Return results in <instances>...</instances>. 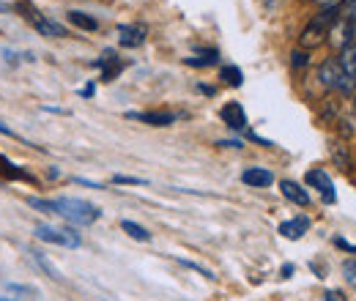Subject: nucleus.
I'll return each mask as SVG.
<instances>
[{"label": "nucleus", "instance_id": "nucleus-14", "mask_svg": "<svg viewBox=\"0 0 356 301\" xmlns=\"http://www.w3.org/2000/svg\"><path fill=\"white\" fill-rule=\"evenodd\" d=\"M241 181L247 186H252V189H266V186L274 184V175L266 168H247V170L241 172Z\"/></svg>", "mask_w": 356, "mask_h": 301}, {"label": "nucleus", "instance_id": "nucleus-3", "mask_svg": "<svg viewBox=\"0 0 356 301\" xmlns=\"http://www.w3.org/2000/svg\"><path fill=\"white\" fill-rule=\"evenodd\" d=\"M318 80H321V86L326 88V90H337V93H343V96L354 93V86H356V80H351V77L340 69L337 60H323V63L318 66Z\"/></svg>", "mask_w": 356, "mask_h": 301}, {"label": "nucleus", "instance_id": "nucleus-29", "mask_svg": "<svg viewBox=\"0 0 356 301\" xmlns=\"http://www.w3.org/2000/svg\"><path fill=\"white\" fill-rule=\"evenodd\" d=\"M340 134H343V137H351V134H354V127H351L348 121H340Z\"/></svg>", "mask_w": 356, "mask_h": 301}, {"label": "nucleus", "instance_id": "nucleus-30", "mask_svg": "<svg viewBox=\"0 0 356 301\" xmlns=\"http://www.w3.org/2000/svg\"><path fill=\"white\" fill-rule=\"evenodd\" d=\"M220 145H225V148H241V140H222Z\"/></svg>", "mask_w": 356, "mask_h": 301}, {"label": "nucleus", "instance_id": "nucleus-21", "mask_svg": "<svg viewBox=\"0 0 356 301\" xmlns=\"http://www.w3.org/2000/svg\"><path fill=\"white\" fill-rule=\"evenodd\" d=\"M121 230H124V233H129L134 241H151V233H148L143 225L132 222V219H124V222H121Z\"/></svg>", "mask_w": 356, "mask_h": 301}, {"label": "nucleus", "instance_id": "nucleus-10", "mask_svg": "<svg viewBox=\"0 0 356 301\" xmlns=\"http://www.w3.org/2000/svg\"><path fill=\"white\" fill-rule=\"evenodd\" d=\"M307 230H310V216H305V214L293 216V219H288V222L280 225V236L288 238V241H299Z\"/></svg>", "mask_w": 356, "mask_h": 301}, {"label": "nucleus", "instance_id": "nucleus-1", "mask_svg": "<svg viewBox=\"0 0 356 301\" xmlns=\"http://www.w3.org/2000/svg\"><path fill=\"white\" fill-rule=\"evenodd\" d=\"M49 206H52V214L63 216L66 222H72L77 227L93 225L102 216V211L83 197H55V200H49Z\"/></svg>", "mask_w": 356, "mask_h": 301}, {"label": "nucleus", "instance_id": "nucleus-19", "mask_svg": "<svg viewBox=\"0 0 356 301\" xmlns=\"http://www.w3.org/2000/svg\"><path fill=\"white\" fill-rule=\"evenodd\" d=\"M332 159H334V165L340 168V170H351V154H348V145H343V143H334L332 145Z\"/></svg>", "mask_w": 356, "mask_h": 301}, {"label": "nucleus", "instance_id": "nucleus-6", "mask_svg": "<svg viewBox=\"0 0 356 301\" xmlns=\"http://www.w3.org/2000/svg\"><path fill=\"white\" fill-rule=\"evenodd\" d=\"M305 181H307V186L312 189H318L321 192V197H323V203H334L337 200V192H334V184H332V178L326 175V170H321V168H315L305 175Z\"/></svg>", "mask_w": 356, "mask_h": 301}, {"label": "nucleus", "instance_id": "nucleus-16", "mask_svg": "<svg viewBox=\"0 0 356 301\" xmlns=\"http://www.w3.org/2000/svg\"><path fill=\"white\" fill-rule=\"evenodd\" d=\"M200 58H184L186 66H195V69H206V66H217L220 63V52L217 49H197Z\"/></svg>", "mask_w": 356, "mask_h": 301}, {"label": "nucleus", "instance_id": "nucleus-25", "mask_svg": "<svg viewBox=\"0 0 356 301\" xmlns=\"http://www.w3.org/2000/svg\"><path fill=\"white\" fill-rule=\"evenodd\" d=\"M113 184H134V186H140L145 181L143 178H132V175H113Z\"/></svg>", "mask_w": 356, "mask_h": 301}, {"label": "nucleus", "instance_id": "nucleus-5", "mask_svg": "<svg viewBox=\"0 0 356 301\" xmlns=\"http://www.w3.org/2000/svg\"><path fill=\"white\" fill-rule=\"evenodd\" d=\"M17 8H22V11H25L22 17H25V19H28V22L42 33V36H47V39H63V36H66V28H63V25H58V22H52V19H47L39 8H31L28 3H19Z\"/></svg>", "mask_w": 356, "mask_h": 301}, {"label": "nucleus", "instance_id": "nucleus-20", "mask_svg": "<svg viewBox=\"0 0 356 301\" xmlns=\"http://www.w3.org/2000/svg\"><path fill=\"white\" fill-rule=\"evenodd\" d=\"M220 80H222L225 86H230V88H241V86H244V74H241V69H238V66H222V72H220Z\"/></svg>", "mask_w": 356, "mask_h": 301}, {"label": "nucleus", "instance_id": "nucleus-23", "mask_svg": "<svg viewBox=\"0 0 356 301\" xmlns=\"http://www.w3.org/2000/svg\"><path fill=\"white\" fill-rule=\"evenodd\" d=\"M291 58H293V69H302V66H307V60H310L307 49H296Z\"/></svg>", "mask_w": 356, "mask_h": 301}, {"label": "nucleus", "instance_id": "nucleus-2", "mask_svg": "<svg viewBox=\"0 0 356 301\" xmlns=\"http://www.w3.org/2000/svg\"><path fill=\"white\" fill-rule=\"evenodd\" d=\"M337 17H340V14H337V6L321 8L310 22L305 25V31H302V36H299V44H302L305 49H315V47H321V44L329 39V28L337 22Z\"/></svg>", "mask_w": 356, "mask_h": 301}, {"label": "nucleus", "instance_id": "nucleus-8", "mask_svg": "<svg viewBox=\"0 0 356 301\" xmlns=\"http://www.w3.org/2000/svg\"><path fill=\"white\" fill-rule=\"evenodd\" d=\"M220 118H222V124L227 129L233 131H244L247 129V113H244V107L238 104V101H227L222 110H220Z\"/></svg>", "mask_w": 356, "mask_h": 301}, {"label": "nucleus", "instance_id": "nucleus-4", "mask_svg": "<svg viewBox=\"0 0 356 301\" xmlns=\"http://www.w3.org/2000/svg\"><path fill=\"white\" fill-rule=\"evenodd\" d=\"M33 236L44 244H55V247H69V250H77L83 244L80 233L74 227H55V225H36L33 227Z\"/></svg>", "mask_w": 356, "mask_h": 301}, {"label": "nucleus", "instance_id": "nucleus-34", "mask_svg": "<svg viewBox=\"0 0 356 301\" xmlns=\"http://www.w3.org/2000/svg\"><path fill=\"white\" fill-rule=\"evenodd\" d=\"M197 88H200L203 93H209V96H214V88H209V86H197Z\"/></svg>", "mask_w": 356, "mask_h": 301}, {"label": "nucleus", "instance_id": "nucleus-13", "mask_svg": "<svg viewBox=\"0 0 356 301\" xmlns=\"http://www.w3.org/2000/svg\"><path fill=\"white\" fill-rule=\"evenodd\" d=\"M145 25H121L118 28V42H121V47H129V49H134V47H140V44L145 42Z\"/></svg>", "mask_w": 356, "mask_h": 301}, {"label": "nucleus", "instance_id": "nucleus-12", "mask_svg": "<svg viewBox=\"0 0 356 301\" xmlns=\"http://www.w3.org/2000/svg\"><path fill=\"white\" fill-rule=\"evenodd\" d=\"M280 192H282V197H288L291 203H296V206H302V209L310 206L307 189H305L302 184H296V181H280Z\"/></svg>", "mask_w": 356, "mask_h": 301}, {"label": "nucleus", "instance_id": "nucleus-32", "mask_svg": "<svg viewBox=\"0 0 356 301\" xmlns=\"http://www.w3.org/2000/svg\"><path fill=\"white\" fill-rule=\"evenodd\" d=\"M280 274H282V277H285V279H288V277H291V274H293V266H291V263H288V266H282V271H280Z\"/></svg>", "mask_w": 356, "mask_h": 301}, {"label": "nucleus", "instance_id": "nucleus-22", "mask_svg": "<svg viewBox=\"0 0 356 301\" xmlns=\"http://www.w3.org/2000/svg\"><path fill=\"white\" fill-rule=\"evenodd\" d=\"M343 274H346L348 285H354V288H356V258L346 260V266H343Z\"/></svg>", "mask_w": 356, "mask_h": 301}, {"label": "nucleus", "instance_id": "nucleus-7", "mask_svg": "<svg viewBox=\"0 0 356 301\" xmlns=\"http://www.w3.org/2000/svg\"><path fill=\"white\" fill-rule=\"evenodd\" d=\"M351 42H354V22L346 17H337V22L329 28V44L343 52Z\"/></svg>", "mask_w": 356, "mask_h": 301}, {"label": "nucleus", "instance_id": "nucleus-18", "mask_svg": "<svg viewBox=\"0 0 356 301\" xmlns=\"http://www.w3.org/2000/svg\"><path fill=\"white\" fill-rule=\"evenodd\" d=\"M340 69L351 77V80H356V44H348L343 52H340Z\"/></svg>", "mask_w": 356, "mask_h": 301}, {"label": "nucleus", "instance_id": "nucleus-15", "mask_svg": "<svg viewBox=\"0 0 356 301\" xmlns=\"http://www.w3.org/2000/svg\"><path fill=\"white\" fill-rule=\"evenodd\" d=\"M0 172H3L6 178H11V181H31V184H36V178H33L31 172L22 170V168L14 165V162H8L3 154H0Z\"/></svg>", "mask_w": 356, "mask_h": 301}, {"label": "nucleus", "instance_id": "nucleus-31", "mask_svg": "<svg viewBox=\"0 0 356 301\" xmlns=\"http://www.w3.org/2000/svg\"><path fill=\"white\" fill-rule=\"evenodd\" d=\"M80 96H86V99H90V96H93V83H88V86L83 88V90H80Z\"/></svg>", "mask_w": 356, "mask_h": 301}, {"label": "nucleus", "instance_id": "nucleus-11", "mask_svg": "<svg viewBox=\"0 0 356 301\" xmlns=\"http://www.w3.org/2000/svg\"><path fill=\"white\" fill-rule=\"evenodd\" d=\"M127 118L140 121V124H148V127H170V124H176V115H173V113H165V110H154V113H127Z\"/></svg>", "mask_w": 356, "mask_h": 301}, {"label": "nucleus", "instance_id": "nucleus-33", "mask_svg": "<svg viewBox=\"0 0 356 301\" xmlns=\"http://www.w3.org/2000/svg\"><path fill=\"white\" fill-rule=\"evenodd\" d=\"M315 3H318V6H323V8H329V6H334L337 0H315Z\"/></svg>", "mask_w": 356, "mask_h": 301}, {"label": "nucleus", "instance_id": "nucleus-28", "mask_svg": "<svg viewBox=\"0 0 356 301\" xmlns=\"http://www.w3.org/2000/svg\"><path fill=\"white\" fill-rule=\"evenodd\" d=\"M334 244H337L340 250H348V252H356V244H348L346 238H334Z\"/></svg>", "mask_w": 356, "mask_h": 301}, {"label": "nucleus", "instance_id": "nucleus-27", "mask_svg": "<svg viewBox=\"0 0 356 301\" xmlns=\"http://www.w3.org/2000/svg\"><path fill=\"white\" fill-rule=\"evenodd\" d=\"M0 134H3V137H11V140H22V137H17V131L11 129V127H6L3 121H0Z\"/></svg>", "mask_w": 356, "mask_h": 301}, {"label": "nucleus", "instance_id": "nucleus-17", "mask_svg": "<svg viewBox=\"0 0 356 301\" xmlns=\"http://www.w3.org/2000/svg\"><path fill=\"white\" fill-rule=\"evenodd\" d=\"M69 22L74 25V28H80V31H99V19L96 17H90L86 11H69Z\"/></svg>", "mask_w": 356, "mask_h": 301}, {"label": "nucleus", "instance_id": "nucleus-24", "mask_svg": "<svg viewBox=\"0 0 356 301\" xmlns=\"http://www.w3.org/2000/svg\"><path fill=\"white\" fill-rule=\"evenodd\" d=\"M181 266H186V268H195V271H200L203 277H209V279H214V274L209 271V268H203V266H197V263H192V260H178Z\"/></svg>", "mask_w": 356, "mask_h": 301}, {"label": "nucleus", "instance_id": "nucleus-26", "mask_svg": "<svg viewBox=\"0 0 356 301\" xmlns=\"http://www.w3.org/2000/svg\"><path fill=\"white\" fill-rule=\"evenodd\" d=\"M323 301H348V296L343 291H326L323 293Z\"/></svg>", "mask_w": 356, "mask_h": 301}, {"label": "nucleus", "instance_id": "nucleus-36", "mask_svg": "<svg viewBox=\"0 0 356 301\" xmlns=\"http://www.w3.org/2000/svg\"><path fill=\"white\" fill-rule=\"evenodd\" d=\"M354 115H356V99H354Z\"/></svg>", "mask_w": 356, "mask_h": 301}, {"label": "nucleus", "instance_id": "nucleus-9", "mask_svg": "<svg viewBox=\"0 0 356 301\" xmlns=\"http://www.w3.org/2000/svg\"><path fill=\"white\" fill-rule=\"evenodd\" d=\"M93 66H96V69H102V80H104V83H113V80L124 72V66H127V63H124L113 49H107L99 60H93Z\"/></svg>", "mask_w": 356, "mask_h": 301}, {"label": "nucleus", "instance_id": "nucleus-35", "mask_svg": "<svg viewBox=\"0 0 356 301\" xmlns=\"http://www.w3.org/2000/svg\"><path fill=\"white\" fill-rule=\"evenodd\" d=\"M49 178H60V170L58 168H49Z\"/></svg>", "mask_w": 356, "mask_h": 301}]
</instances>
